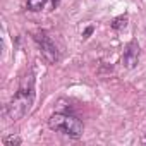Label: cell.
Masks as SVG:
<instances>
[{
	"label": "cell",
	"mask_w": 146,
	"mask_h": 146,
	"mask_svg": "<svg viewBox=\"0 0 146 146\" xmlns=\"http://www.w3.org/2000/svg\"><path fill=\"white\" fill-rule=\"evenodd\" d=\"M91 31H93V28H88V29H86V33H84V36H86V38H88V36H90V35H91Z\"/></svg>",
	"instance_id": "8"
},
{
	"label": "cell",
	"mask_w": 146,
	"mask_h": 146,
	"mask_svg": "<svg viewBox=\"0 0 146 146\" xmlns=\"http://www.w3.org/2000/svg\"><path fill=\"white\" fill-rule=\"evenodd\" d=\"M35 41L38 43L40 50H41V55L45 57L46 62L50 64H55L58 60V52H57V46L53 43V40L45 33V31H40L35 35Z\"/></svg>",
	"instance_id": "3"
},
{
	"label": "cell",
	"mask_w": 146,
	"mask_h": 146,
	"mask_svg": "<svg viewBox=\"0 0 146 146\" xmlns=\"http://www.w3.org/2000/svg\"><path fill=\"white\" fill-rule=\"evenodd\" d=\"M58 5V0H53V7H57Z\"/></svg>",
	"instance_id": "9"
},
{
	"label": "cell",
	"mask_w": 146,
	"mask_h": 146,
	"mask_svg": "<svg viewBox=\"0 0 146 146\" xmlns=\"http://www.w3.org/2000/svg\"><path fill=\"white\" fill-rule=\"evenodd\" d=\"M2 143H4V146H19L21 144V137L19 136H5Z\"/></svg>",
	"instance_id": "7"
},
{
	"label": "cell",
	"mask_w": 146,
	"mask_h": 146,
	"mask_svg": "<svg viewBox=\"0 0 146 146\" xmlns=\"http://www.w3.org/2000/svg\"><path fill=\"white\" fill-rule=\"evenodd\" d=\"M35 100V76L33 72L28 74L21 79L19 90L14 96V100L7 105V115L11 120H19L26 115V112L31 108V103Z\"/></svg>",
	"instance_id": "1"
},
{
	"label": "cell",
	"mask_w": 146,
	"mask_h": 146,
	"mask_svg": "<svg viewBox=\"0 0 146 146\" xmlns=\"http://www.w3.org/2000/svg\"><path fill=\"white\" fill-rule=\"evenodd\" d=\"M143 143H146V137H144V139H143Z\"/></svg>",
	"instance_id": "10"
},
{
	"label": "cell",
	"mask_w": 146,
	"mask_h": 146,
	"mask_svg": "<svg viewBox=\"0 0 146 146\" xmlns=\"http://www.w3.org/2000/svg\"><path fill=\"white\" fill-rule=\"evenodd\" d=\"M48 125H50V129L62 132L65 136H70V137H79L84 129L83 124L76 117L67 115V113H53L48 119Z\"/></svg>",
	"instance_id": "2"
},
{
	"label": "cell",
	"mask_w": 146,
	"mask_h": 146,
	"mask_svg": "<svg viewBox=\"0 0 146 146\" xmlns=\"http://www.w3.org/2000/svg\"><path fill=\"white\" fill-rule=\"evenodd\" d=\"M48 2V0H28V9L29 11H41L45 7V4Z\"/></svg>",
	"instance_id": "6"
},
{
	"label": "cell",
	"mask_w": 146,
	"mask_h": 146,
	"mask_svg": "<svg viewBox=\"0 0 146 146\" xmlns=\"http://www.w3.org/2000/svg\"><path fill=\"white\" fill-rule=\"evenodd\" d=\"M113 29H122V28H125L127 26V16L124 14V16H119V17H115L113 21H112V24H110Z\"/></svg>",
	"instance_id": "5"
},
{
	"label": "cell",
	"mask_w": 146,
	"mask_h": 146,
	"mask_svg": "<svg viewBox=\"0 0 146 146\" xmlns=\"http://www.w3.org/2000/svg\"><path fill=\"white\" fill-rule=\"evenodd\" d=\"M137 57H139V45L136 40L129 41V45L125 46L124 50V55H122V64L127 67V69H132L136 64H137Z\"/></svg>",
	"instance_id": "4"
}]
</instances>
